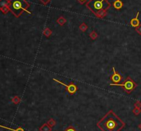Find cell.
<instances>
[{
    "instance_id": "6da1fadb",
    "label": "cell",
    "mask_w": 141,
    "mask_h": 131,
    "mask_svg": "<svg viewBox=\"0 0 141 131\" xmlns=\"http://www.w3.org/2000/svg\"><path fill=\"white\" fill-rule=\"evenodd\" d=\"M97 126L102 131H120L125 123L112 111H110L97 123Z\"/></svg>"
},
{
    "instance_id": "7a4b0ae2",
    "label": "cell",
    "mask_w": 141,
    "mask_h": 131,
    "mask_svg": "<svg viewBox=\"0 0 141 131\" xmlns=\"http://www.w3.org/2000/svg\"><path fill=\"white\" fill-rule=\"evenodd\" d=\"M110 6L107 0H89L86 4V7L98 18L105 17Z\"/></svg>"
},
{
    "instance_id": "3957f363",
    "label": "cell",
    "mask_w": 141,
    "mask_h": 131,
    "mask_svg": "<svg viewBox=\"0 0 141 131\" xmlns=\"http://www.w3.org/2000/svg\"><path fill=\"white\" fill-rule=\"evenodd\" d=\"M10 11L15 17H20L23 12L31 14V12L28 10L30 4L26 0H10Z\"/></svg>"
},
{
    "instance_id": "277c9868",
    "label": "cell",
    "mask_w": 141,
    "mask_h": 131,
    "mask_svg": "<svg viewBox=\"0 0 141 131\" xmlns=\"http://www.w3.org/2000/svg\"><path fill=\"white\" fill-rule=\"evenodd\" d=\"M110 86H118V87H122L124 89V90L127 93H130L132 91H133L135 88L137 87L136 83L131 79V78L128 77L125 81L124 82L123 84H116V83H113V84H110Z\"/></svg>"
},
{
    "instance_id": "5b68a950",
    "label": "cell",
    "mask_w": 141,
    "mask_h": 131,
    "mask_svg": "<svg viewBox=\"0 0 141 131\" xmlns=\"http://www.w3.org/2000/svg\"><path fill=\"white\" fill-rule=\"evenodd\" d=\"M10 0H0V10L2 13L6 15L10 12Z\"/></svg>"
},
{
    "instance_id": "8992f818",
    "label": "cell",
    "mask_w": 141,
    "mask_h": 131,
    "mask_svg": "<svg viewBox=\"0 0 141 131\" xmlns=\"http://www.w3.org/2000/svg\"><path fill=\"white\" fill-rule=\"evenodd\" d=\"M53 80L56 81V82H59V84H61V85H63L65 87H66V89L68 90V91L70 93V94H74V93H75L76 91H77V87H76V86L74 84H73V83H72V84H70L69 85H66L65 83L61 82L60 80H58L54 79V78L53 79Z\"/></svg>"
},
{
    "instance_id": "52a82bcc",
    "label": "cell",
    "mask_w": 141,
    "mask_h": 131,
    "mask_svg": "<svg viewBox=\"0 0 141 131\" xmlns=\"http://www.w3.org/2000/svg\"><path fill=\"white\" fill-rule=\"evenodd\" d=\"M112 70H113V73H113V75H112L111 79H112V80L113 81L114 83L118 84V82H120V81H121L122 76L116 72L114 67H112Z\"/></svg>"
},
{
    "instance_id": "ba28073f",
    "label": "cell",
    "mask_w": 141,
    "mask_h": 131,
    "mask_svg": "<svg viewBox=\"0 0 141 131\" xmlns=\"http://www.w3.org/2000/svg\"><path fill=\"white\" fill-rule=\"evenodd\" d=\"M139 14H140L139 12H138L137 15H136V17L132 19L131 20V21H130V24H131V26L133 27H135V28L136 27H138V26L140 24V23L139 19H138V16H139Z\"/></svg>"
},
{
    "instance_id": "9c48e42d",
    "label": "cell",
    "mask_w": 141,
    "mask_h": 131,
    "mask_svg": "<svg viewBox=\"0 0 141 131\" xmlns=\"http://www.w3.org/2000/svg\"><path fill=\"white\" fill-rule=\"evenodd\" d=\"M123 2H122L120 0H116L114 3V8H116L117 10L121 9V8H123Z\"/></svg>"
},
{
    "instance_id": "30bf717a",
    "label": "cell",
    "mask_w": 141,
    "mask_h": 131,
    "mask_svg": "<svg viewBox=\"0 0 141 131\" xmlns=\"http://www.w3.org/2000/svg\"><path fill=\"white\" fill-rule=\"evenodd\" d=\"M0 127L3 128H5V129L10 130H12V131H24V130H23V128H17V129H12V128H8V127H6V126H2V125H0Z\"/></svg>"
},
{
    "instance_id": "8fae6325",
    "label": "cell",
    "mask_w": 141,
    "mask_h": 131,
    "mask_svg": "<svg viewBox=\"0 0 141 131\" xmlns=\"http://www.w3.org/2000/svg\"><path fill=\"white\" fill-rule=\"evenodd\" d=\"M58 21L59 24H60L61 25H63L64 24V23H65L66 22V20L64 19L63 17H60L58 21Z\"/></svg>"
},
{
    "instance_id": "7c38bea8",
    "label": "cell",
    "mask_w": 141,
    "mask_h": 131,
    "mask_svg": "<svg viewBox=\"0 0 141 131\" xmlns=\"http://www.w3.org/2000/svg\"><path fill=\"white\" fill-rule=\"evenodd\" d=\"M136 31L137 32V33L138 35H141V24H140L138 27H136Z\"/></svg>"
},
{
    "instance_id": "4fadbf2b",
    "label": "cell",
    "mask_w": 141,
    "mask_h": 131,
    "mask_svg": "<svg viewBox=\"0 0 141 131\" xmlns=\"http://www.w3.org/2000/svg\"><path fill=\"white\" fill-rule=\"evenodd\" d=\"M51 1H52V0H40V2H41L43 5H45V6H46L47 4L50 3Z\"/></svg>"
},
{
    "instance_id": "5bb4252c",
    "label": "cell",
    "mask_w": 141,
    "mask_h": 131,
    "mask_svg": "<svg viewBox=\"0 0 141 131\" xmlns=\"http://www.w3.org/2000/svg\"><path fill=\"white\" fill-rule=\"evenodd\" d=\"M20 98L17 96L15 97V98L12 99V102H13L15 104H17V103H19V102H20Z\"/></svg>"
},
{
    "instance_id": "9a60e30c",
    "label": "cell",
    "mask_w": 141,
    "mask_h": 131,
    "mask_svg": "<svg viewBox=\"0 0 141 131\" xmlns=\"http://www.w3.org/2000/svg\"><path fill=\"white\" fill-rule=\"evenodd\" d=\"M90 37H92V39H96V37H97V35L95 32H92V34L90 35Z\"/></svg>"
},
{
    "instance_id": "2e32d148",
    "label": "cell",
    "mask_w": 141,
    "mask_h": 131,
    "mask_svg": "<svg viewBox=\"0 0 141 131\" xmlns=\"http://www.w3.org/2000/svg\"><path fill=\"white\" fill-rule=\"evenodd\" d=\"M87 26L83 23V24H82V25H81V27H80V28H81V30L82 31H85V30L87 29Z\"/></svg>"
},
{
    "instance_id": "e0dca14e",
    "label": "cell",
    "mask_w": 141,
    "mask_h": 131,
    "mask_svg": "<svg viewBox=\"0 0 141 131\" xmlns=\"http://www.w3.org/2000/svg\"><path fill=\"white\" fill-rule=\"evenodd\" d=\"M133 112L135 113L136 115H138V114L140 113V108H136V109H135V110L133 111Z\"/></svg>"
},
{
    "instance_id": "ac0fdd59",
    "label": "cell",
    "mask_w": 141,
    "mask_h": 131,
    "mask_svg": "<svg viewBox=\"0 0 141 131\" xmlns=\"http://www.w3.org/2000/svg\"><path fill=\"white\" fill-rule=\"evenodd\" d=\"M135 106L137 107V108H140L141 107V103L140 102H137L136 103Z\"/></svg>"
},
{
    "instance_id": "d6986e66",
    "label": "cell",
    "mask_w": 141,
    "mask_h": 131,
    "mask_svg": "<svg viewBox=\"0 0 141 131\" xmlns=\"http://www.w3.org/2000/svg\"><path fill=\"white\" fill-rule=\"evenodd\" d=\"M78 2H79L80 4H85V2H87V0H77Z\"/></svg>"
},
{
    "instance_id": "ffe728a7",
    "label": "cell",
    "mask_w": 141,
    "mask_h": 131,
    "mask_svg": "<svg viewBox=\"0 0 141 131\" xmlns=\"http://www.w3.org/2000/svg\"><path fill=\"white\" fill-rule=\"evenodd\" d=\"M66 131H76L75 130H74V128L72 127H70V128H68V129L66 130Z\"/></svg>"
},
{
    "instance_id": "44dd1931",
    "label": "cell",
    "mask_w": 141,
    "mask_h": 131,
    "mask_svg": "<svg viewBox=\"0 0 141 131\" xmlns=\"http://www.w3.org/2000/svg\"><path fill=\"white\" fill-rule=\"evenodd\" d=\"M139 128L141 129V124H140V125H139Z\"/></svg>"
}]
</instances>
